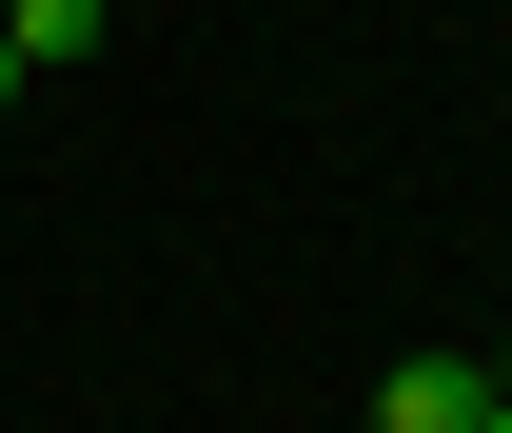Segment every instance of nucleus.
Wrapping results in <instances>:
<instances>
[{
  "instance_id": "7ed1b4c3",
  "label": "nucleus",
  "mask_w": 512,
  "mask_h": 433,
  "mask_svg": "<svg viewBox=\"0 0 512 433\" xmlns=\"http://www.w3.org/2000/svg\"><path fill=\"white\" fill-rule=\"evenodd\" d=\"M0 99H20V40H0Z\"/></svg>"
},
{
  "instance_id": "f257e3e1",
  "label": "nucleus",
  "mask_w": 512,
  "mask_h": 433,
  "mask_svg": "<svg viewBox=\"0 0 512 433\" xmlns=\"http://www.w3.org/2000/svg\"><path fill=\"white\" fill-rule=\"evenodd\" d=\"M473 414H493L473 355H394V374H375V433H473Z\"/></svg>"
},
{
  "instance_id": "f03ea898",
  "label": "nucleus",
  "mask_w": 512,
  "mask_h": 433,
  "mask_svg": "<svg viewBox=\"0 0 512 433\" xmlns=\"http://www.w3.org/2000/svg\"><path fill=\"white\" fill-rule=\"evenodd\" d=\"M473 433H512V374H493V414H473Z\"/></svg>"
}]
</instances>
